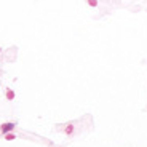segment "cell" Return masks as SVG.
I'll return each mask as SVG.
<instances>
[{
	"label": "cell",
	"mask_w": 147,
	"mask_h": 147,
	"mask_svg": "<svg viewBox=\"0 0 147 147\" xmlns=\"http://www.w3.org/2000/svg\"><path fill=\"white\" fill-rule=\"evenodd\" d=\"M16 129V123L15 121H5V123H2L0 125V133L2 134H8V133H13Z\"/></svg>",
	"instance_id": "obj_1"
},
{
	"label": "cell",
	"mask_w": 147,
	"mask_h": 147,
	"mask_svg": "<svg viewBox=\"0 0 147 147\" xmlns=\"http://www.w3.org/2000/svg\"><path fill=\"white\" fill-rule=\"evenodd\" d=\"M63 133L67 138H72L74 134H75V123H67V125L63 128Z\"/></svg>",
	"instance_id": "obj_2"
},
{
	"label": "cell",
	"mask_w": 147,
	"mask_h": 147,
	"mask_svg": "<svg viewBox=\"0 0 147 147\" xmlns=\"http://www.w3.org/2000/svg\"><path fill=\"white\" fill-rule=\"evenodd\" d=\"M5 98H7L8 101H13L16 98V93L13 91L11 88H7V90H5Z\"/></svg>",
	"instance_id": "obj_3"
},
{
	"label": "cell",
	"mask_w": 147,
	"mask_h": 147,
	"mask_svg": "<svg viewBox=\"0 0 147 147\" xmlns=\"http://www.w3.org/2000/svg\"><path fill=\"white\" fill-rule=\"evenodd\" d=\"M16 138H18V136H16L15 133H8V134H5V136H3V139L5 141H15Z\"/></svg>",
	"instance_id": "obj_4"
},
{
	"label": "cell",
	"mask_w": 147,
	"mask_h": 147,
	"mask_svg": "<svg viewBox=\"0 0 147 147\" xmlns=\"http://www.w3.org/2000/svg\"><path fill=\"white\" fill-rule=\"evenodd\" d=\"M86 3H88V7H91V8H96V7H98V2H96V0H88Z\"/></svg>",
	"instance_id": "obj_5"
},
{
	"label": "cell",
	"mask_w": 147,
	"mask_h": 147,
	"mask_svg": "<svg viewBox=\"0 0 147 147\" xmlns=\"http://www.w3.org/2000/svg\"><path fill=\"white\" fill-rule=\"evenodd\" d=\"M0 53H2V48H0Z\"/></svg>",
	"instance_id": "obj_6"
}]
</instances>
